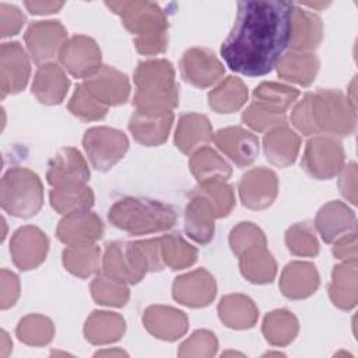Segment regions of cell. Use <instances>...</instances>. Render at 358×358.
<instances>
[{"instance_id":"obj_1","label":"cell","mask_w":358,"mask_h":358,"mask_svg":"<svg viewBox=\"0 0 358 358\" xmlns=\"http://www.w3.org/2000/svg\"><path fill=\"white\" fill-rule=\"evenodd\" d=\"M294 7L280 0L239 1L234 27L221 45L227 66L248 77L270 73L289 45Z\"/></svg>"},{"instance_id":"obj_2","label":"cell","mask_w":358,"mask_h":358,"mask_svg":"<svg viewBox=\"0 0 358 358\" xmlns=\"http://www.w3.org/2000/svg\"><path fill=\"white\" fill-rule=\"evenodd\" d=\"M292 124L305 136H351L357 126L355 108L338 90L308 92L291 113Z\"/></svg>"},{"instance_id":"obj_3","label":"cell","mask_w":358,"mask_h":358,"mask_svg":"<svg viewBox=\"0 0 358 358\" xmlns=\"http://www.w3.org/2000/svg\"><path fill=\"white\" fill-rule=\"evenodd\" d=\"M106 6L122 18L123 25L134 35L138 53L154 56L168 45V18L157 3L151 1H108Z\"/></svg>"},{"instance_id":"obj_4","label":"cell","mask_w":358,"mask_h":358,"mask_svg":"<svg viewBox=\"0 0 358 358\" xmlns=\"http://www.w3.org/2000/svg\"><path fill=\"white\" fill-rule=\"evenodd\" d=\"M137 91L133 96L136 109L172 110L179 102V88L175 81V70L165 59L140 62L134 71Z\"/></svg>"},{"instance_id":"obj_5","label":"cell","mask_w":358,"mask_h":358,"mask_svg":"<svg viewBox=\"0 0 358 358\" xmlns=\"http://www.w3.org/2000/svg\"><path fill=\"white\" fill-rule=\"evenodd\" d=\"M108 218L116 228L131 235L162 232L176 222V214L171 206L141 197L117 200L109 208Z\"/></svg>"},{"instance_id":"obj_6","label":"cell","mask_w":358,"mask_h":358,"mask_svg":"<svg viewBox=\"0 0 358 358\" xmlns=\"http://www.w3.org/2000/svg\"><path fill=\"white\" fill-rule=\"evenodd\" d=\"M0 204L4 211L18 218L35 215L43 204V186L39 176L28 168H11L0 185Z\"/></svg>"},{"instance_id":"obj_7","label":"cell","mask_w":358,"mask_h":358,"mask_svg":"<svg viewBox=\"0 0 358 358\" xmlns=\"http://www.w3.org/2000/svg\"><path fill=\"white\" fill-rule=\"evenodd\" d=\"M83 145L91 165L96 171L106 172L124 157L129 140L120 130L96 126L85 131Z\"/></svg>"},{"instance_id":"obj_8","label":"cell","mask_w":358,"mask_h":358,"mask_svg":"<svg viewBox=\"0 0 358 358\" xmlns=\"http://www.w3.org/2000/svg\"><path fill=\"white\" fill-rule=\"evenodd\" d=\"M301 165L315 179L334 178L344 166L341 143L331 136H313L306 143Z\"/></svg>"},{"instance_id":"obj_9","label":"cell","mask_w":358,"mask_h":358,"mask_svg":"<svg viewBox=\"0 0 358 358\" xmlns=\"http://www.w3.org/2000/svg\"><path fill=\"white\" fill-rule=\"evenodd\" d=\"M59 62L76 78H90L102 66V53L96 42L87 35H76L67 39L59 55Z\"/></svg>"},{"instance_id":"obj_10","label":"cell","mask_w":358,"mask_h":358,"mask_svg":"<svg viewBox=\"0 0 358 358\" xmlns=\"http://www.w3.org/2000/svg\"><path fill=\"white\" fill-rule=\"evenodd\" d=\"M24 39L34 63L42 66L59 55L67 32L60 21H36L28 27Z\"/></svg>"},{"instance_id":"obj_11","label":"cell","mask_w":358,"mask_h":358,"mask_svg":"<svg viewBox=\"0 0 358 358\" xmlns=\"http://www.w3.org/2000/svg\"><path fill=\"white\" fill-rule=\"evenodd\" d=\"M241 201L250 210H264L273 204L278 192L277 175L264 166L249 169L238 186Z\"/></svg>"},{"instance_id":"obj_12","label":"cell","mask_w":358,"mask_h":358,"mask_svg":"<svg viewBox=\"0 0 358 358\" xmlns=\"http://www.w3.org/2000/svg\"><path fill=\"white\" fill-rule=\"evenodd\" d=\"M49 249L48 236L34 225L18 228L10 242V253L14 264L22 270H32L42 264Z\"/></svg>"},{"instance_id":"obj_13","label":"cell","mask_w":358,"mask_h":358,"mask_svg":"<svg viewBox=\"0 0 358 358\" xmlns=\"http://www.w3.org/2000/svg\"><path fill=\"white\" fill-rule=\"evenodd\" d=\"M182 77L199 88H207L224 76V64L206 48L187 49L179 63Z\"/></svg>"},{"instance_id":"obj_14","label":"cell","mask_w":358,"mask_h":358,"mask_svg":"<svg viewBox=\"0 0 358 358\" xmlns=\"http://www.w3.org/2000/svg\"><path fill=\"white\" fill-rule=\"evenodd\" d=\"M217 294L214 277L206 268H197L175 278L172 295L175 301L189 308H203L213 302Z\"/></svg>"},{"instance_id":"obj_15","label":"cell","mask_w":358,"mask_h":358,"mask_svg":"<svg viewBox=\"0 0 358 358\" xmlns=\"http://www.w3.org/2000/svg\"><path fill=\"white\" fill-rule=\"evenodd\" d=\"M90 176V168L84 157L74 147L60 148L48 164L46 179L53 187L87 185Z\"/></svg>"},{"instance_id":"obj_16","label":"cell","mask_w":358,"mask_h":358,"mask_svg":"<svg viewBox=\"0 0 358 358\" xmlns=\"http://www.w3.org/2000/svg\"><path fill=\"white\" fill-rule=\"evenodd\" d=\"M31 74L28 56L18 42H6L0 48L1 98L25 88Z\"/></svg>"},{"instance_id":"obj_17","label":"cell","mask_w":358,"mask_h":358,"mask_svg":"<svg viewBox=\"0 0 358 358\" xmlns=\"http://www.w3.org/2000/svg\"><path fill=\"white\" fill-rule=\"evenodd\" d=\"M103 234L102 220L91 210L77 211L64 215L56 229L59 241L67 246L92 245Z\"/></svg>"},{"instance_id":"obj_18","label":"cell","mask_w":358,"mask_h":358,"mask_svg":"<svg viewBox=\"0 0 358 358\" xmlns=\"http://www.w3.org/2000/svg\"><path fill=\"white\" fill-rule=\"evenodd\" d=\"M172 123V110L136 109L129 120V130L137 143L155 147L168 138Z\"/></svg>"},{"instance_id":"obj_19","label":"cell","mask_w":358,"mask_h":358,"mask_svg":"<svg viewBox=\"0 0 358 358\" xmlns=\"http://www.w3.org/2000/svg\"><path fill=\"white\" fill-rule=\"evenodd\" d=\"M83 84L96 101L108 108L124 103L130 94L127 76L110 66H102Z\"/></svg>"},{"instance_id":"obj_20","label":"cell","mask_w":358,"mask_h":358,"mask_svg":"<svg viewBox=\"0 0 358 358\" xmlns=\"http://www.w3.org/2000/svg\"><path fill=\"white\" fill-rule=\"evenodd\" d=\"M213 138L215 145L241 168L250 165L259 154L257 137L243 127L231 126L221 129Z\"/></svg>"},{"instance_id":"obj_21","label":"cell","mask_w":358,"mask_h":358,"mask_svg":"<svg viewBox=\"0 0 358 358\" xmlns=\"http://www.w3.org/2000/svg\"><path fill=\"white\" fill-rule=\"evenodd\" d=\"M315 227L326 243H334L341 236L357 231V218L343 201H329L317 211Z\"/></svg>"},{"instance_id":"obj_22","label":"cell","mask_w":358,"mask_h":358,"mask_svg":"<svg viewBox=\"0 0 358 358\" xmlns=\"http://www.w3.org/2000/svg\"><path fill=\"white\" fill-rule=\"evenodd\" d=\"M143 324L159 340L175 341L187 331V316L172 306L152 305L144 310Z\"/></svg>"},{"instance_id":"obj_23","label":"cell","mask_w":358,"mask_h":358,"mask_svg":"<svg viewBox=\"0 0 358 358\" xmlns=\"http://www.w3.org/2000/svg\"><path fill=\"white\" fill-rule=\"evenodd\" d=\"M319 287V273L309 262L288 263L280 277V289L289 299L310 296Z\"/></svg>"},{"instance_id":"obj_24","label":"cell","mask_w":358,"mask_h":358,"mask_svg":"<svg viewBox=\"0 0 358 358\" xmlns=\"http://www.w3.org/2000/svg\"><path fill=\"white\" fill-rule=\"evenodd\" d=\"M69 87L70 80L63 67L49 62L39 66L36 70L32 83V94L43 105H57L64 99Z\"/></svg>"},{"instance_id":"obj_25","label":"cell","mask_w":358,"mask_h":358,"mask_svg":"<svg viewBox=\"0 0 358 358\" xmlns=\"http://www.w3.org/2000/svg\"><path fill=\"white\" fill-rule=\"evenodd\" d=\"M301 147V137L285 124L268 130L263 138V148L270 164L284 168L295 162Z\"/></svg>"},{"instance_id":"obj_26","label":"cell","mask_w":358,"mask_h":358,"mask_svg":"<svg viewBox=\"0 0 358 358\" xmlns=\"http://www.w3.org/2000/svg\"><path fill=\"white\" fill-rule=\"evenodd\" d=\"M323 39V24L319 15L295 4L289 45L291 50L313 52Z\"/></svg>"},{"instance_id":"obj_27","label":"cell","mask_w":358,"mask_h":358,"mask_svg":"<svg viewBox=\"0 0 358 358\" xmlns=\"http://www.w3.org/2000/svg\"><path fill=\"white\" fill-rule=\"evenodd\" d=\"M213 138V127L207 116L200 113H185L179 117L175 144L183 154H193Z\"/></svg>"},{"instance_id":"obj_28","label":"cell","mask_w":358,"mask_h":358,"mask_svg":"<svg viewBox=\"0 0 358 358\" xmlns=\"http://www.w3.org/2000/svg\"><path fill=\"white\" fill-rule=\"evenodd\" d=\"M215 213L213 207L201 197L192 193L185 210V229L197 243L206 245L214 236Z\"/></svg>"},{"instance_id":"obj_29","label":"cell","mask_w":358,"mask_h":358,"mask_svg":"<svg viewBox=\"0 0 358 358\" xmlns=\"http://www.w3.org/2000/svg\"><path fill=\"white\" fill-rule=\"evenodd\" d=\"M329 295L333 305L340 309L350 310L357 305V260L343 262L333 268Z\"/></svg>"},{"instance_id":"obj_30","label":"cell","mask_w":358,"mask_h":358,"mask_svg":"<svg viewBox=\"0 0 358 358\" xmlns=\"http://www.w3.org/2000/svg\"><path fill=\"white\" fill-rule=\"evenodd\" d=\"M103 273L124 284H137L144 275L137 270L130 256L127 242H109L102 257Z\"/></svg>"},{"instance_id":"obj_31","label":"cell","mask_w":358,"mask_h":358,"mask_svg":"<svg viewBox=\"0 0 358 358\" xmlns=\"http://www.w3.org/2000/svg\"><path fill=\"white\" fill-rule=\"evenodd\" d=\"M218 316L227 327L243 330L255 326L259 317V309L249 296L229 294L220 301Z\"/></svg>"},{"instance_id":"obj_32","label":"cell","mask_w":358,"mask_h":358,"mask_svg":"<svg viewBox=\"0 0 358 358\" xmlns=\"http://www.w3.org/2000/svg\"><path fill=\"white\" fill-rule=\"evenodd\" d=\"M124 330L126 322L123 316L108 310H94L84 324L85 338L96 345L120 340Z\"/></svg>"},{"instance_id":"obj_33","label":"cell","mask_w":358,"mask_h":358,"mask_svg":"<svg viewBox=\"0 0 358 358\" xmlns=\"http://www.w3.org/2000/svg\"><path fill=\"white\" fill-rule=\"evenodd\" d=\"M319 71V59L313 52L289 50L277 63V73L281 78L299 84L309 85Z\"/></svg>"},{"instance_id":"obj_34","label":"cell","mask_w":358,"mask_h":358,"mask_svg":"<svg viewBox=\"0 0 358 358\" xmlns=\"http://www.w3.org/2000/svg\"><path fill=\"white\" fill-rule=\"evenodd\" d=\"M266 246H253L238 256L242 275L253 284H267L275 277L277 263Z\"/></svg>"},{"instance_id":"obj_35","label":"cell","mask_w":358,"mask_h":358,"mask_svg":"<svg viewBox=\"0 0 358 358\" xmlns=\"http://www.w3.org/2000/svg\"><path fill=\"white\" fill-rule=\"evenodd\" d=\"M252 96V102L260 108L277 115H287L288 108L299 96V91L285 84L264 81L253 90Z\"/></svg>"},{"instance_id":"obj_36","label":"cell","mask_w":358,"mask_h":358,"mask_svg":"<svg viewBox=\"0 0 358 358\" xmlns=\"http://www.w3.org/2000/svg\"><path fill=\"white\" fill-rule=\"evenodd\" d=\"M248 101V87L234 76L227 77L208 92V105L217 113H232Z\"/></svg>"},{"instance_id":"obj_37","label":"cell","mask_w":358,"mask_h":358,"mask_svg":"<svg viewBox=\"0 0 358 358\" xmlns=\"http://www.w3.org/2000/svg\"><path fill=\"white\" fill-rule=\"evenodd\" d=\"M189 168L199 183L217 178L227 180L232 173L229 164L215 150L206 145L192 154Z\"/></svg>"},{"instance_id":"obj_38","label":"cell","mask_w":358,"mask_h":358,"mask_svg":"<svg viewBox=\"0 0 358 358\" xmlns=\"http://www.w3.org/2000/svg\"><path fill=\"white\" fill-rule=\"evenodd\" d=\"M52 207L63 215L90 210L94 204V193L87 185H69L53 187L49 193Z\"/></svg>"},{"instance_id":"obj_39","label":"cell","mask_w":358,"mask_h":358,"mask_svg":"<svg viewBox=\"0 0 358 358\" xmlns=\"http://www.w3.org/2000/svg\"><path fill=\"white\" fill-rule=\"evenodd\" d=\"M298 330V319L285 309H277L267 313L262 326L264 338L275 347L288 345L295 340Z\"/></svg>"},{"instance_id":"obj_40","label":"cell","mask_w":358,"mask_h":358,"mask_svg":"<svg viewBox=\"0 0 358 358\" xmlns=\"http://www.w3.org/2000/svg\"><path fill=\"white\" fill-rule=\"evenodd\" d=\"M101 249L92 245L67 246L63 250V264L66 270L80 278H88L99 268Z\"/></svg>"},{"instance_id":"obj_41","label":"cell","mask_w":358,"mask_h":358,"mask_svg":"<svg viewBox=\"0 0 358 358\" xmlns=\"http://www.w3.org/2000/svg\"><path fill=\"white\" fill-rule=\"evenodd\" d=\"M192 193L201 196L213 207L217 218L227 217L235 206L232 186L221 178L199 183V186Z\"/></svg>"},{"instance_id":"obj_42","label":"cell","mask_w":358,"mask_h":358,"mask_svg":"<svg viewBox=\"0 0 358 358\" xmlns=\"http://www.w3.org/2000/svg\"><path fill=\"white\" fill-rule=\"evenodd\" d=\"M159 239L162 262L172 270L190 267L197 260V249L187 243L179 234L164 235Z\"/></svg>"},{"instance_id":"obj_43","label":"cell","mask_w":358,"mask_h":358,"mask_svg":"<svg viewBox=\"0 0 358 358\" xmlns=\"http://www.w3.org/2000/svg\"><path fill=\"white\" fill-rule=\"evenodd\" d=\"M15 334L22 343L28 345L42 347L52 341L55 334V326L49 317L38 313H31L18 322Z\"/></svg>"},{"instance_id":"obj_44","label":"cell","mask_w":358,"mask_h":358,"mask_svg":"<svg viewBox=\"0 0 358 358\" xmlns=\"http://www.w3.org/2000/svg\"><path fill=\"white\" fill-rule=\"evenodd\" d=\"M91 295L99 305L106 306H124L129 301L127 284L120 282L105 273L98 274L91 282Z\"/></svg>"},{"instance_id":"obj_45","label":"cell","mask_w":358,"mask_h":358,"mask_svg":"<svg viewBox=\"0 0 358 358\" xmlns=\"http://www.w3.org/2000/svg\"><path fill=\"white\" fill-rule=\"evenodd\" d=\"M127 246H129L131 259L140 273H143L145 275L148 271L162 270L164 262H162V256H161V239L159 238L127 242Z\"/></svg>"},{"instance_id":"obj_46","label":"cell","mask_w":358,"mask_h":358,"mask_svg":"<svg viewBox=\"0 0 358 358\" xmlns=\"http://www.w3.org/2000/svg\"><path fill=\"white\" fill-rule=\"evenodd\" d=\"M285 245L295 256L313 257L319 252V242L308 222H296L285 232Z\"/></svg>"},{"instance_id":"obj_47","label":"cell","mask_w":358,"mask_h":358,"mask_svg":"<svg viewBox=\"0 0 358 358\" xmlns=\"http://www.w3.org/2000/svg\"><path fill=\"white\" fill-rule=\"evenodd\" d=\"M69 110L87 122L103 119L108 113V106L96 101L84 87V84H78L69 101Z\"/></svg>"},{"instance_id":"obj_48","label":"cell","mask_w":358,"mask_h":358,"mask_svg":"<svg viewBox=\"0 0 358 358\" xmlns=\"http://www.w3.org/2000/svg\"><path fill=\"white\" fill-rule=\"evenodd\" d=\"M257 245H267L266 236L257 225L252 222H239L232 228L229 234V246L236 256Z\"/></svg>"},{"instance_id":"obj_49","label":"cell","mask_w":358,"mask_h":358,"mask_svg":"<svg viewBox=\"0 0 358 358\" xmlns=\"http://www.w3.org/2000/svg\"><path fill=\"white\" fill-rule=\"evenodd\" d=\"M218 341L214 333L208 330H196L178 350L179 357H213L217 351Z\"/></svg>"},{"instance_id":"obj_50","label":"cell","mask_w":358,"mask_h":358,"mask_svg":"<svg viewBox=\"0 0 358 358\" xmlns=\"http://www.w3.org/2000/svg\"><path fill=\"white\" fill-rule=\"evenodd\" d=\"M242 120L246 126L256 131H268L274 127L285 124L287 115H277L268 112L252 102L242 113Z\"/></svg>"},{"instance_id":"obj_51","label":"cell","mask_w":358,"mask_h":358,"mask_svg":"<svg viewBox=\"0 0 358 358\" xmlns=\"http://www.w3.org/2000/svg\"><path fill=\"white\" fill-rule=\"evenodd\" d=\"M25 15L21 10L13 4L0 3V32L1 38L13 36L18 34L21 27L25 24Z\"/></svg>"},{"instance_id":"obj_52","label":"cell","mask_w":358,"mask_h":358,"mask_svg":"<svg viewBox=\"0 0 358 358\" xmlns=\"http://www.w3.org/2000/svg\"><path fill=\"white\" fill-rule=\"evenodd\" d=\"M0 308L1 309H8L11 308L18 296H20V281L18 277L7 270L1 268L0 271Z\"/></svg>"},{"instance_id":"obj_53","label":"cell","mask_w":358,"mask_h":358,"mask_svg":"<svg viewBox=\"0 0 358 358\" xmlns=\"http://www.w3.org/2000/svg\"><path fill=\"white\" fill-rule=\"evenodd\" d=\"M338 187L341 194L351 203L357 204V165L355 162H350L347 166H343L340 171Z\"/></svg>"},{"instance_id":"obj_54","label":"cell","mask_w":358,"mask_h":358,"mask_svg":"<svg viewBox=\"0 0 358 358\" xmlns=\"http://www.w3.org/2000/svg\"><path fill=\"white\" fill-rule=\"evenodd\" d=\"M333 255L343 260H357V231L337 239L333 246Z\"/></svg>"},{"instance_id":"obj_55","label":"cell","mask_w":358,"mask_h":358,"mask_svg":"<svg viewBox=\"0 0 358 358\" xmlns=\"http://www.w3.org/2000/svg\"><path fill=\"white\" fill-rule=\"evenodd\" d=\"M25 7L31 14L42 15L59 11L63 7L62 1H25Z\"/></svg>"},{"instance_id":"obj_56","label":"cell","mask_w":358,"mask_h":358,"mask_svg":"<svg viewBox=\"0 0 358 358\" xmlns=\"http://www.w3.org/2000/svg\"><path fill=\"white\" fill-rule=\"evenodd\" d=\"M11 350V340L8 338V334L1 330V357H7L8 351Z\"/></svg>"},{"instance_id":"obj_57","label":"cell","mask_w":358,"mask_h":358,"mask_svg":"<svg viewBox=\"0 0 358 358\" xmlns=\"http://www.w3.org/2000/svg\"><path fill=\"white\" fill-rule=\"evenodd\" d=\"M95 355L96 357L98 355H126V352L122 350H108V351H98Z\"/></svg>"}]
</instances>
